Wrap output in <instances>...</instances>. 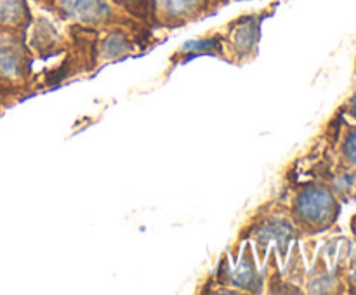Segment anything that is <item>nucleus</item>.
Segmentation results:
<instances>
[{
  "instance_id": "20e7f679",
  "label": "nucleus",
  "mask_w": 356,
  "mask_h": 295,
  "mask_svg": "<svg viewBox=\"0 0 356 295\" xmlns=\"http://www.w3.org/2000/svg\"><path fill=\"white\" fill-rule=\"evenodd\" d=\"M38 92L28 33L0 28V108L3 111Z\"/></svg>"
},
{
  "instance_id": "423d86ee",
  "label": "nucleus",
  "mask_w": 356,
  "mask_h": 295,
  "mask_svg": "<svg viewBox=\"0 0 356 295\" xmlns=\"http://www.w3.org/2000/svg\"><path fill=\"white\" fill-rule=\"evenodd\" d=\"M51 14L59 23H79L97 30L125 26L138 33H152L148 24L129 16L111 0H56Z\"/></svg>"
},
{
  "instance_id": "39448f33",
  "label": "nucleus",
  "mask_w": 356,
  "mask_h": 295,
  "mask_svg": "<svg viewBox=\"0 0 356 295\" xmlns=\"http://www.w3.org/2000/svg\"><path fill=\"white\" fill-rule=\"evenodd\" d=\"M198 294H264V271L257 266L252 243L242 242V252L236 259H232L228 252L222 253L216 271L198 288Z\"/></svg>"
},
{
  "instance_id": "2eb2a0df",
  "label": "nucleus",
  "mask_w": 356,
  "mask_h": 295,
  "mask_svg": "<svg viewBox=\"0 0 356 295\" xmlns=\"http://www.w3.org/2000/svg\"><path fill=\"white\" fill-rule=\"evenodd\" d=\"M2 115H3V110H2V108H0V117H2Z\"/></svg>"
},
{
  "instance_id": "f03ea898",
  "label": "nucleus",
  "mask_w": 356,
  "mask_h": 295,
  "mask_svg": "<svg viewBox=\"0 0 356 295\" xmlns=\"http://www.w3.org/2000/svg\"><path fill=\"white\" fill-rule=\"evenodd\" d=\"M264 17L266 14H243L235 21H229L216 35H204L202 38L186 44L170 58V62L176 66L197 56H214L229 65H247L254 61L259 52L261 24Z\"/></svg>"
},
{
  "instance_id": "0eeeda50",
  "label": "nucleus",
  "mask_w": 356,
  "mask_h": 295,
  "mask_svg": "<svg viewBox=\"0 0 356 295\" xmlns=\"http://www.w3.org/2000/svg\"><path fill=\"white\" fill-rule=\"evenodd\" d=\"M289 262L284 271L278 269L277 250L271 248L268 252L266 260L263 264L264 271V294H305V260H302L299 239L292 243V248L287 255Z\"/></svg>"
},
{
  "instance_id": "ddd939ff",
  "label": "nucleus",
  "mask_w": 356,
  "mask_h": 295,
  "mask_svg": "<svg viewBox=\"0 0 356 295\" xmlns=\"http://www.w3.org/2000/svg\"><path fill=\"white\" fill-rule=\"evenodd\" d=\"M229 2H240V0H211L212 14H214L218 9H221V7H225L226 3H229Z\"/></svg>"
},
{
  "instance_id": "1a4fd4ad",
  "label": "nucleus",
  "mask_w": 356,
  "mask_h": 295,
  "mask_svg": "<svg viewBox=\"0 0 356 295\" xmlns=\"http://www.w3.org/2000/svg\"><path fill=\"white\" fill-rule=\"evenodd\" d=\"M31 21L33 16L26 0H0V28L28 33Z\"/></svg>"
},
{
  "instance_id": "4468645a",
  "label": "nucleus",
  "mask_w": 356,
  "mask_h": 295,
  "mask_svg": "<svg viewBox=\"0 0 356 295\" xmlns=\"http://www.w3.org/2000/svg\"><path fill=\"white\" fill-rule=\"evenodd\" d=\"M54 2H56V0H35V3H37V6L40 7V9L47 10V12H51V9H52V6H54Z\"/></svg>"
},
{
  "instance_id": "9d476101",
  "label": "nucleus",
  "mask_w": 356,
  "mask_h": 295,
  "mask_svg": "<svg viewBox=\"0 0 356 295\" xmlns=\"http://www.w3.org/2000/svg\"><path fill=\"white\" fill-rule=\"evenodd\" d=\"M111 2L117 7H120L129 16L134 17V19L152 26L153 0H111Z\"/></svg>"
},
{
  "instance_id": "f257e3e1",
  "label": "nucleus",
  "mask_w": 356,
  "mask_h": 295,
  "mask_svg": "<svg viewBox=\"0 0 356 295\" xmlns=\"http://www.w3.org/2000/svg\"><path fill=\"white\" fill-rule=\"evenodd\" d=\"M277 196L284 203L285 212L298 228L301 238L316 236L332 228L341 210L339 198L329 184L315 177L299 180L291 170Z\"/></svg>"
},
{
  "instance_id": "9b49d317",
  "label": "nucleus",
  "mask_w": 356,
  "mask_h": 295,
  "mask_svg": "<svg viewBox=\"0 0 356 295\" xmlns=\"http://www.w3.org/2000/svg\"><path fill=\"white\" fill-rule=\"evenodd\" d=\"M339 155L343 162L336 163V165L344 167V169H350V167H355L356 169V127L348 125L346 130L343 132V139H341L339 144Z\"/></svg>"
},
{
  "instance_id": "f8f14e48",
  "label": "nucleus",
  "mask_w": 356,
  "mask_h": 295,
  "mask_svg": "<svg viewBox=\"0 0 356 295\" xmlns=\"http://www.w3.org/2000/svg\"><path fill=\"white\" fill-rule=\"evenodd\" d=\"M344 110H346V113L350 115L351 118H356V92L353 94V96H351V99L348 101V104H346V108H344Z\"/></svg>"
},
{
  "instance_id": "7ed1b4c3",
  "label": "nucleus",
  "mask_w": 356,
  "mask_h": 295,
  "mask_svg": "<svg viewBox=\"0 0 356 295\" xmlns=\"http://www.w3.org/2000/svg\"><path fill=\"white\" fill-rule=\"evenodd\" d=\"M296 239H301V235L285 212L280 198L275 196L273 200L264 201L256 208L254 214H250L249 221L240 228L236 239L229 245L228 253L232 259H236L242 242H250L256 252L257 262L264 264L271 248L277 250L278 260L285 262L289 248Z\"/></svg>"
},
{
  "instance_id": "6e6552de",
  "label": "nucleus",
  "mask_w": 356,
  "mask_h": 295,
  "mask_svg": "<svg viewBox=\"0 0 356 295\" xmlns=\"http://www.w3.org/2000/svg\"><path fill=\"white\" fill-rule=\"evenodd\" d=\"M211 14V0H153L152 26L176 30Z\"/></svg>"
}]
</instances>
